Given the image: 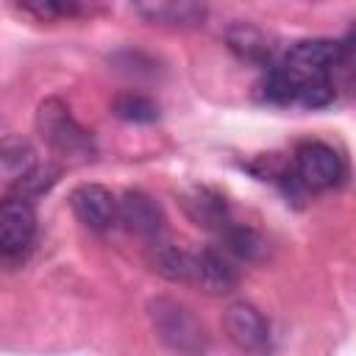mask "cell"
I'll list each match as a JSON object with an SVG mask.
<instances>
[{
  "instance_id": "cell-1",
  "label": "cell",
  "mask_w": 356,
  "mask_h": 356,
  "mask_svg": "<svg viewBox=\"0 0 356 356\" xmlns=\"http://www.w3.org/2000/svg\"><path fill=\"white\" fill-rule=\"evenodd\" d=\"M36 134L67 164H89L97 156L92 131H86L58 97H47L36 108Z\"/></svg>"
},
{
  "instance_id": "cell-2",
  "label": "cell",
  "mask_w": 356,
  "mask_h": 356,
  "mask_svg": "<svg viewBox=\"0 0 356 356\" xmlns=\"http://www.w3.org/2000/svg\"><path fill=\"white\" fill-rule=\"evenodd\" d=\"M147 320L156 331V337L184 353H197L206 348V328L203 323L178 300L172 298H153L147 303Z\"/></svg>"
},
{
  "instance_id": "cell-3",
  "label": "cell",
  "mask_w": 356,
  "mask_h": 356,
  "mask_svg": "<svg viewBox=\"0 0 356 356\" xmlns=\"http://www.w3.org/2000/svg\"><path fill=\"white\" fill-rule=\"evenodd\" d=\"M345 175L342 156L325 142H300L295 150V181L309 192H325Z\"/></svg>"
},
{
  "instance_id": "cell-4",
  "label": "cell",
  "mask_w": 356,
  "mask_h": 356,
  "mask_svg": "<svg viewBox=\"0 0 356 356\" xmlns=\"http://www.w3.org/2000/svg\"><path fill=\"white\" fill-rule=\"evenodd\" d=\"M348 58V44L331 42V39H303L295 42L284 53V67L298 78H314V75H331L337 67H342Z\"/></svg>"
},
{
  "instance_id": "cell-5",
  "label": "cell",
  "mask_w": 356,
  "mask_h": 356,
  "mask_svg": "<svg viewBox=\"0 0 356 356\" xmlns=\"http://www.w3.org/2000/svg\"><path fill=\"white\" fill-rule=\"evenodd\" d=\"M131 8L150 25L192 31L209 17V0H131Z\"/></svg>"
},
{
  "instance_id": "cell-6",
  "label": "cell",
  "mask_w": 356,
  "mask_h": 356,
  "mask_svg": "<svg viewBox=\"0 0 356 356\" xmlns=\"http://www.w3.org/2000/svg\"><path fill=\"white\" fill-rule=\"evenodd\" d=\"M189 284L200 286L209 295H225L239 284V270L234 256L225 248H203L192 253V278Z\"/></svg>"
},
{
  "instance_id": "cell-7",
  "label": "cell",
  "mask_w": 356,
  "mask_h": 356,
  "mask_svg": "<svg viewBox=\"0 0 356 356\" xmlns=\"http://www.w3.org/2000/svg\"><path fill=\"white\" fill-rule=\"evenodd\" d=\"M70 206H72V214L78 217V222L86 225L89 231L103 234L117 225V197L111 195V189H106L100 184L75 186L70 195Z\"/></svg>"
},
{
  "instance_id": "cell-8",
  "label": "cell",
  "mask_w": 356,
  "mask_h": 356,
  "mask_svg": "<svg viewBox=\"0 0 356 356\" xmlns=\"http://www.w3.org/2000/svg\"><path fill=\"white\" fill-rule=\"evenodd\" d=\"M222 328H225L228 339L242 350H267L270 348V323L264 320V314L256 306H250L245 300H236L225 309Z\"/></svg>"
},
{
  "instance_id": "cell-9",
  "label": "cell",
  "mask_w": 356,
  "mask_h": 356,
  "mask_svg": "<svg viewBox=\"0 0 356 356\" xmlns=\"http://www.w3.org/2000/svg\"><path fill=\"white\" fill-rule=\"evenodd\" d=\"M36 234V211L31 200L11 195L0 200V253H22Z\"/></svg>"
},
{
  "instance_id": "cell-10",
  "label": "cell",
  "mask_w": 356,
  "mask_h": 356,
  "mask_svg": "<svg viewBox=\"0 0 356 356\" xmlns=\"http://www.w3.org/2000/svg\"><path fill=\"white\" fill-rule=\"evenodd\" d=\"M117 222L128 234H136V236H145V239H156L161 234V228H164V211L150 195L134 189V192H125L117 200Z\"/></svg>"
},
{
  "instance_id": "cell-11",
  "label": "cell",
  "mask_w": 356,
  "mask_h": 356,
  "mask_svg": "<svg viewBox=\"0 0 356 356\" xmlns=\"http://www.w3.org/2000/svg\"><path fill=\"white\" fill-rule=\"evenodd\" d=\"M184 211L189 214V220L200 228L209 231H222L231 222V211L225 197H220L211 189H192L189 195H184Z\"/></svg>"
},
{
  "instance_id": "cell-12",
  "label": "cell",
  "mask_w": 356,
  "mask_h": 356,
  "mask_svg": "<svg viewBox=\"0 0 356 356\" xmlns=\"http://www.w3.org/2000/svg\"><path fill=\"white\" fill-rule=\"evenodd\" d=\"M225 42H228V47H231L242 61H250V64H259V67H270V64H273L275 47L270 44L267 33H261L259 28H253V25H248V22L231 25L228 33H225Z\"/></svg>"
},
{
  "instance_id": "cell-13",
  "label": "cell",
  "mask_w": 356,
  "mask_h": 356,
  "mask_svg": "<svg viewBox=\"0 0 356 356\" xmlns=\"http://www.w3.org/2000/svg\"><path fill=\"white\" fill-rule=\"evenodd\" d=\"M147 261L167 281L189 284V278H192V250H184L172 242H161L159 236L147 250Z\"/></svg>"
},
{
  "instance_id": "cell-14",
  "label": "cell",
  "mask_w": 356,
  "mask_h": 356,
  "mask_svg": "<svg viewBox=\"0 0 356 356\" xmlns=\"http://www.w3.org/2000/svg\"><path fill=\"white\" fill-rule=\"evenodd\" d=\"M298 81L300 78L292 75L284 64H270V67H264V75L259 81V97L267 100V103H275V106L295 103Z\"/></svg>"
},
{
  "instance_id": "cell-15",
  "label": "cell",
  "mask_w": 356,
  "mask_h": 356,
  "mask_svg": "<svg viewBox=\"0 0 356 356\" xmlns=\"http://www.w3.org/2000/svg\"><path fill=\"white\" fill-rule=\"evenodd\" d=\"M36 164V150L22 136H0V175L17 181Z\"/></svg>"
},
{
  "instance_id": "cell-16",
  "label": "cell",
  "mask_w": 356,
  "mask_h": 356,
  "mask_svg": "<svg viewBox=\"0 0 356 356\" xmlns=\"http://www.w3.org/2000/svg\"><path fill=\"white\" fill-rule=\"evenodd\" d=\"M58 175H61V167H56V164H33L25 175H19L17 181H11V189H14V195H19V197H36V195H44L56 181H58Z\"/></svg>"
},
{
  "instance_id": "cell-17",
  "label": "cell",
  "mask_w": 356,
  "mask_h": 356,
  "mask_svg": "<svg viewBox=\"0 0 356 356\" xmlns=\"http://www.w3.org/2000/svg\"><path fill=\"white\" fill-rule=\"evenodd\" d=\"M114 114L128 122H153L159 120V103L139 92H125L114 100Z\"/></svg>"
},
{
  "instance_id": "cell-18",
  "label": "cell",
  "mask_w": 356,
  "mask_h": 356,
  "mask_svg": "<svg viewBox=\"0 0 356 356\" xmlns=\"http://www.w3.org/2000/svg\"><path fill=\"white\" fill-rule=\"evenodd\" d=\"M337 95V86L331 81V75H314V78H300L298 81V95L295 103L306 106V108H325Z\"/></svg>"
},
{
  "instance_id": "cell-19",
  "label": "cell",
  "mask_w": 356,
  "mask_h": 356,
  "mask_svg": "<svg viewBox=\"0 0 356 356\" xmlns=\"http://www.w3.org/2000/svg\"><path fill=\"white\" fill-rule=\"evenodd\" d=\"M19 6L39 19H61V17H75L81 11L78 0H19Z\"/></svg>"
}]
</instances>
